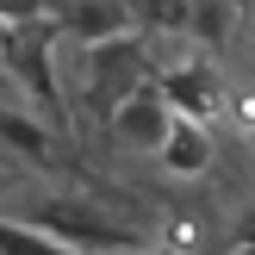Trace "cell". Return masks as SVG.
Wrapping results in <instances>:
<instances>
[{
	"label": "cell",
	"mask_w": 255,
	"mask_h": 255,
	"mask_svg": "<svg viewBox=\"0 0 255 255\" xmlns=\"http://www.w3.org/2000/svg\"><path fill=\"white\" fill-rule=\"evenodd\" d=\"M12 181H19V168H12V162H0V199L12 193Z\"/></svg>",
	"instance_id": "obj_12"
},
{
	"label": "cell",
	"mask_w": 255,
	"mask_h": 255,
	"mask_svg": "<svg viewBox=\"0 0 255 255\" xmlns=\"http://www.w3.org/2000/svg\"><path fill=\"white\" fill-rule=\"evenodd\" d=\"M156 87H162V100H168L174 119H199V125H206L212 112L224 106V81H218V69H212L206 56L162 69V75H156Z\"/></svg>",
	"instance_id": "obj_5"
},
{
	"label": "cell",
	"mask_w": 255,
	"mask_h": 255,
	"mask_svg": "<svg viewBox=\"0 0 255 255\" xmlns=\"http://www.w3.org/2000/svg\"><path fill=\"white\" fill-rule=\"evenodd\" d=\"M131 255H174V249H149V243H143V249H131Z\"/></svg>",
	"instance_id": "obj_14"
},
{
	"label": "cell",
	"mask_w": 255,
	"mask_h": 255,
	"mask_svg": "<svg viewBox=\"0 0 255 255\" xmlns=\"http://www.w3.org/2000/svg\"><path fill=\"white\" fill-rule=\"evenodd\" d=\"M19 218H25V224H37L50 243L81 249V255H131V249H143V243H149L137 224H119L106 206H94V199H75V193H44V199H31Z\"/></svg>",
	"instance_id": "obj_1"
},
{
	"label": "cell",
	"mask_w": 255,
	"mask_h": 255,
	"mask_svg": "<svg viewBox=\"0 0 255 255\" xmlns=\"http://www.w3.org/2000/svg\"><path fill=\"white\" fill-rule=\"evenodd\" d=\"M243 243H255V199L231 218V249H243Z\"/></svg>",
	"instance_id": "obj_11"
},
{
	"label": "cell",
	"mask_w": 255,
	"mask_h": 255,
	"mask_svg": "<svg viewBox=\"0 0 255 255\" xmlns=\"http://www.w3.org/2000/svg\"><path fill=\"white\" fill-rule=\"evenodd\" d=\"M131 19L149 31H187V0H131Z\"/></svg>",
	"instance_id": "obj_9"
},
{
	"label": "cell",
	"mask_w": 255,
	"mask_h": 255,
	"mask_svg": "<svg viewBox=\"0 0 255 255\" xmlns=\"http://www.w3.org/2000/svg\"><path fill=\"white\" fill-rule=\"evenodd\" d=\"M149 50L137 31H119V37H100V44H87V106L100 112V119H112L119 112L125 94H137V87L149 81Z\"/></svg>",
	"instance_id": "obj_3"
},
{
	"label": "cell",
	"mask_w": 255,
	"mask_h": 255,
	"mask_svg": "<svg viewBox=\"0 0 255 255\" xmlns=\"http://www.w3.org/2000/svg\"><path fill=\"white\" fill-rule=\"evenodd\" d=\"M44 255H81V249H62V243H50V249H44Z\"/></svg>",
	"instance_id": "obj_13"
},
{
	"label": "cell",
	"mask_w": 255,
	"mask_h": 255,
	"mask_svg": "<svg viewBox=\"0 0 255 255\" xmlns=\"http://www.w3.org/2000/svg\"><path fill=\"white\" fill-rule=\"evenodd\" d=\"M0 149H12V156H25L31 168H44V162L56 156V143H50V125L25 119V112H0Z\"/></svg>",
	"instance_id": "obj_8"
},
{
	"label": "cell",
	"mask_w": 255,
	"mask_h": 255,
	"mask_svg": "<svg viewBox=\"0 0 255 255\" xmlns=\"http://www.w3.org/2000/svg\"><path fill=\"white\" fill-rule=\"evenodd\" d=\"M106 125H112V137H119L131 156H156L162 137H168V125H174V112H168V100H162V87L143 81L137 94L119 100V112H112Z\"/></svg>",
	"instance_id": "obj_4"
},
{
	"label": "cell",
	"mask_w": 255,
	"mask_h": 255,
	"mask_svg": "<svg viewBox=\"0 0 255 255\" xmlns=\"http://www.w3.org/2000/svg\"><path fill=\"white\" fill-rule=\"evenodd\" d=\"M50 249V237L37 231V224H25V218H0V255H44Z\"/></svg>",
	"instance_id": "obj_10"
},
{
	"label": "cell",
	"mask_w": 255,
	"mask_h": 255,
	"mask_svg": "<svg viewBox=\"0 0 255 255\" xmlns=\"http://www.w3.org/2000/svg\"><path fill=\"white\" fill-rule=\"evenodd\" d=\"M237 6H243V12H255V0H237Z\"/></svg>",
	"instance_id": "obj_15"
},
{
	"label": "cell",
	"mask_w": 255,
	"mask_h": 255,
	"mask_svg": "<svg viewBox=\"0 0 255 255\" xmlns=\"http://www.w3.org/2000/svg\"><path fill=\"white\" fill-rule=\"evenodd\" d=\"M50 25L69 31L75 44H100V37H119V31H137L131 19V0H50Z\"/></svg>",
	"instance_id": "obj_6"
},
{
	"label": "cell",
	"mask_w": 255,
	"mask_h": 255,
	"mask_svg": "<svg viewBox=\"0 0 255 255\" xmlns=\"http://www.w3.org/2000/svg\"><path fill=\"white\" fill-rule=\"evenodd\" d=\"M156 162L174 174V181H199V174L212 168V137H206V125H199V119H174L168 137H162V149H156Z\"/></svg>",
	"instance_id": "obj_7"
},
{
	"label": "cell",
	"mask_w": 255,
	"mask_h": 255,
	"mask_svg": "<svg viewBox=\"0 0 255 255\" xmlns=\"http://www.w3.org/2000/svg\"><path fill=\"white\" fill-rule=\"evenodd\" d=\"M50 31H56L50 19H37V25H6V31H0V75L25 87V100L44 112V125L69 131L75 112H69V94H62V81H56V62H50Z\"/></svg>",
	"instance_id": "obj_2"
}]
</instances>
